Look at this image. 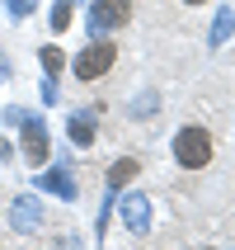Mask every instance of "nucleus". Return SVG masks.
Returning <instances> with one entry per match:
<instances>
[{
    "label": "nucleus",
    "mask_w": 235,
    "mask_h": 250,
    "mask_svg": "<svg viewBox=\"0 0 235 250\" xmlns=\"http://www.w3.org/2000/svg\"><path fill=\"white\" fill-rule=\"evenodd\" d=\"M113 57H118L113 42H90V47L75 57V76H80V81H99V76H108Z\"/></svg>",
    "instance_id": "f03ea898"
},
{
    "label": "nucleus",
    "mask_w": 235,
    "mask_h": 250,
    "mask_svg": "<svg viewBox=\"0 0 235 250\" xmlns=\"http://www.w3.org/2000/svg\"><path fill=\"white\" fill-rule=\"evenodd\" d=\"M52 24H56V28L71 24V5H56V10H52Z\"/></svg>",
    "instance_id": "39448f33"
},
{
    "label": "nucleus",
    "mask_w": 235,
    "mask_h": 250,
    "mask_svg": "<svg viewBox=\"0 0 235 250\" xmlns=\"http://www.w3.org/2000/svg\"><path fill=\"white\" fill-rule=\"evenodd\" d=\"M183 5H202V0H183Z\"/></svg>",
    "instance_id": "423d86ee"
},
{
    "label": "nucleus",
    "mask_w": 235,
    "mask_h": 250,
    "mask_svg": "<svg viewBox=\"0 0 235 250\" xmlns=\"http://www.w3.org/2000/svg\"><path fill=\"white\" fill-rule=\"evenodd\" d=\"M132 19V0H94V10H90V28H123Z\"/></svg>",
    "instance_id": "7ed1b4c3"
},
{
    "label": "nucleus",
    "mask_w": 235,
    "mask_h": 250,
    "mask_svg": "<svg viewBox=\"0 0 235 250\" xmlns=\"http://www.w3.org/2000/svg\"><path fill=\"white\" fill-rule=\"evenodd\" d=\"M132 170H137V161H118V166H113V180L123 184V180H127V175H132Z\"/></svg>",
    "instance_id": "20e7f679"
},
{
    "label": "nucleus",
    "mask_w": 235,
    "mask_h": 250,
    "mask_svg": "<svg viewBox=\"0 0 235 250\" xmlns=\"http://www.w3.org/2000/svg\"><path fill=\"white\" fill-rule=\"evenodd\" d=\"M174 161H179L183 170L212 166V132L207 127H183L179 137H174Z\"/></svg>",
    "instance_id": "f257e3e1"
}]
</instances>
